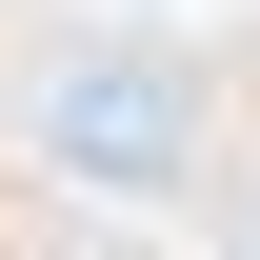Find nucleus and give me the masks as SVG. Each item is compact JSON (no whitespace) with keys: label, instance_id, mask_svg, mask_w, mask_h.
<instances>
[{"label":"nucleus","instance_id":"f257e3e1","mask_svg":"<svg viewBox=\"0 0 260 260\" xmlns=\"http://www.w3.org/2000/svg\"><path fill=\"white\" fill-rule=\"evenodd\" d=\"M40 160H60V180H120V200H160V180L200 160L180 60H60V80H40Z\"/></svg>","mask_w":260,"mask_h":260},{"label":"nucleus","instance_id":"f03ea898","mask_svg":"<svg viewBox=\"0 0 260 260\" xmlns=\"http://www.w3.org/2000/svg\"><path fill=\"white\" fill-rule=\"evenodd\" d=\"M240 220H260V200H240Z\"/></svg>","mask_w":260,"mask_h":260}]
</instances>
